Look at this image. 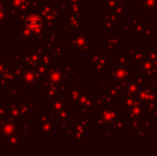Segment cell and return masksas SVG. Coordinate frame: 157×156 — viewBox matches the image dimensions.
I'll return each mask as SVG.
<instances>
[{
    "label": "cell",
    "mask_w": 157,
    "mask_h": 156,
    "mask_svg": "<svg viewBox=\"0 0 157 156\" xmlns=\"http://www.w3.org/2000/svg\"><path fill=\"white\" fill-rule=\"evenodd\" d=\"M26 25L29 26V27H32V28H36V27H40V26L42 25V21H40L37 17L30 16L29 18L26 21Z\"/></svg>",
    "instance_id": "6da1fadb"
}]
</instances>
